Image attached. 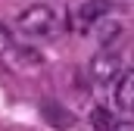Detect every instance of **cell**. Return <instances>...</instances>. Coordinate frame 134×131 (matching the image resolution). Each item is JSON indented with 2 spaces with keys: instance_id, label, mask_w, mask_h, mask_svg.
<instances>
[{
  "instance_id": "cell-1",
  "label": "cell",
  "mask_w": 134,
  "mask_h": 131,
  "mask_svg": "<svg viewBox=\"0 0 134 131\" xmlns=\"http://www.w3.org/2000/svg\"><path fill=\"white\" fill-rule=\"evenodd\" d=\"M56 25V13L47 3H31L28 9L19 13V28L25 34H50Z\"/></svg>"
},
{
  "instance_id": "cell-2",
  "label": "cell",
  "mask_w": 134,
  "mask_h": 131,
  "mask_svg": "<svg viewBox=\"0 0 134 131\" xmlns=\"http://www.w3.org/2000/svg\"><path fill=\"white\" fill-rule=\"evenodd\" d=\"M119 72H122V56H119L115 50H106V47H103L100 53L91 59V78H94V81H100V84L115 81V78H119Z\"/></svg>"
},
{
  "instance_id": "cell-3",
  "label": "cell",
  "mask_w": 134,
  "mask_h": 131,
  "mask_svg": "<svg viewBox=\"0 0 134 131\" xmlns=\"http://www.w3.org/2000/svg\"><path fill=\"white\" fill-rule=\"evenodd\" d=\"M115 106L122 112H134V69H128L115 84Z\"/></svg>"
},
{
  "instance_id": "cell-4",
  "label": "cell",
  "mask_w": 134,
  "mask_h": 131,
  "mask_svg": "<svg viewBox=\"0 0 134 131\" xmlns=\"http://www.w3.org/2000/svg\"><path fill=\"white\" fill-rule=\"evenodd\" d=\"M41 116H44L53 128H63V131L72 128V122H75V116H72L69 109H63L59 103H50V100H44V103H41Z\"/></svg>"
},
{
  "instance_id": "cell-5",
  "label": "cell",
  "mask_w": 134,
  "mask_h": 131,
  "mask_svg": "<svg viewBox=\"0 0 134 131\" xmlns=\"http://www.w3.org/2000/svg\"><path fill=\"white\" fill-rule=\"evenodd\" d=\"M106 13H109V0H84V3L78 6V19H81L84 25H91V22H103Z\"/></svg>"
},
{
  "instance_id": "cell-6",
  "label": "cell",
  "mask_w": 134,
  "mask_h": 131,
  "mask_svg": "<svg viewBox=\"0 0 134 131\" xmlns=\"http://www.w3.org/2000/svg\"><path fill=\"white\" fill-rule=\"evenodd\" d=\"M91 125H94V131H112L115 128V119H112L109 109L97 106V109H91Z\"/></svg>"
},
{
  "instance_id": "cell-7",
  "label": "cell",
  "mask_w": 134,
  "mask_h": 131,
  "mask_svg": "<svg viewBox=\"0 0 134 131\" xmlns=\"http://www.w3.org/2000/svg\"><path fill=\"white\" fill-rule=\"evenodd\" d=\"M16 56H19V63H22V66H41V53H34V50L19 47V50H16Z\"/></svg>"
},
{
  "instance_id": "cell-8",
  "label": "cell",
  "mask_w": 134,
  "mask_h": 131,
  "mask_svg": "<svg viewBox=\"0 0 134 131\" xmlns=\"http://www.w3.org/2000/svg\"><path fill=\"white\" fill-rule=\"evenodd\" d=\"M13 47V31L6 25H0V50H9Z\"/></svg>"
},
{
  "instance_id": "cell-9",
  "label": "cell",
  "mask_w": 134,
  "mask_h": 131,
  "mask_svg": "<svg viewBox=\"0 0 134 131\" xmlns=\"http://www.w3.org/2000/svg\"><path fill=\"white\" fill-rule=\"evenodd\" d=\"M112 34H119V25H106V28H100V44L103 47H109V37Z\"/></svg>"
},
{
  "instance_id": "cell-10",
  "label": "cell",
  "mask_w": 134,
  "mask_h": 131,
  "mask_svg": "<svg viewBox=\"0 0 134 131\" xmlns=\"http://www.w3.org/2000/svg\"><path fill=\"white\" fill-rule=\"evenodd\" d=\"M112 131H134V122H119Z\"/></svg>"
}]
</instances>
